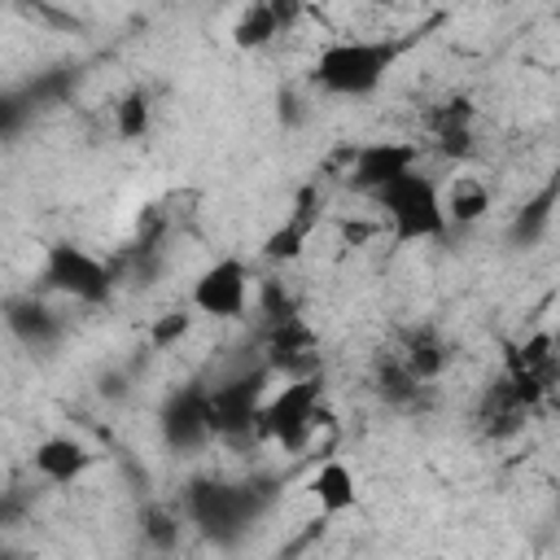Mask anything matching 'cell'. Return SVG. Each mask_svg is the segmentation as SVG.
Segmentation results:
<instances>
[{"label":"cell","mask_w":560,"mask_h":560,"mask_svg":"<svg viewBox=\"0 0 560 560\" xmlns=\"http://www.w3.org/2000/svg\"><path fill=\"white\" fill-rule=\"evenodd\" d=\"M306 494L324 516H341L359 508V477L346 459H324L311 477H306Z\"/></svg>","instance_id":"7c38bea8"},{"label":"cell","mask_w":560,"mask_h":560,"mask_svg":"<svg viewBox=\"0 0 560 560\" xmlns=\"http://www.w3.org/2000/svg\"><path fill=\"white\" fill-rule=\"evenodd\" d=\"M192 306H179V311H166V315H158L153 319V328H149V346L153 350H175L188 332H192Z\"/></svg>","instance_id":"ffe728a7"},{"label":"cell","mask_w":560,"mask_h":560,"mask_svg":"<svg viewBox=\"0 0 560 560\" xmlns=\"http://www.w3.org/2000/svg\"><path fill=\"white\" fill-rule=\"evenodd\" d=\"M114 127L122 140H144L149 127H153V101L144 88H131L118 105H114Z\"/></svg>","instance_id":"d6986e66"},{"label":"cell","mask_w":560,"mask_h":560,"mask_svg":"<svg viewBox=\"0 0 560 560\" xmlns=\"http://www.w3.org/2000/svg\"><path fill=\"white\" fill-rule=\"evenodd\" d=\"M298 18L293 4H276V0H262V4H245V13L232 22V44L254 52V48H267L276 35H284V26Z\"/></svg>","instance_id":"5bb4252c"},{"label":"cell","mask_w":560,"mask_h":560,"mask_svg":"<svg viewBox=\"0 0 560 560\" xmlns=\"http://www.w3.org/2000/svg\"><path fill=\"white\" fill-rule=\"evenodd\" d=\"M0 560H22V556H18L13 547H0Z\"/></svg>","instance_id":"44dd1931"},{"label":"cell","mask_w":560,"mask_h":560,"mask_svg":"<svg viewBox=\"0 0 560 560\" xmlns=\"http://www.w3.org/2000/svg\"><path fill=\"white\" fill-rule=\"evenodd\" d=\"M442 214H446V228H468V223L486 219L490 214V188L477 175H455L442 188Z\"/></svg>","instance_id":"2e32d148"},{"label":"cell","mask_w":560,"mask_h":560,"mask_svg":"<svg viewBox=\"0 0 560 560\" xmlns=\"http://www.w3.org/2000/svg\"><path fill=\"white\" fill-rule=\"evenodd\" d=\"M4 324L26 341V346H48L61 328V319L39 302V298H13L4 306Z\"/></svg>","instance_id":"e0dca14e"},{"label":"cell","mask_w":560,"mask_h":560,"mask_svg":"<svg viewBox=\"0 0 560 560\" xmlns=\"http://www.w3.org/2000/svg\"><path fill=\"white\" fill-rule=\"evenodd\" d=\"M267 381H271V372L267 368H254L249 376H232L223 385H210L206 389L210 433L214 438H245V433H254L258 407L267 398Z\"/></svg>","instance_id":"ba28073f"},{"label":"cell","mask_w":560,"mask_h":560,"mask_svg":"<svg viewBox=\"0 0 560 560\" xmlns=\"http://www.w3.org/2000/svg\"><path fill=\"white\" fill-rule=\"evenodd\" d=\"M376 210L381 219L389 223V236L398 245H420V241H442L451 228H446V214H442V184L424 171H411L402 179H394L389 188H381L376 197Z\"/></svg>","instance_id":"7a4b0ae2"},{"label":"cell","mask_w":560,"mask_h":560,"mask_svg":"<svg viewBox=\"0 0 560 560\" xmlns=\"http://www.w3.org/2000/svg\"><path fill=\"white\" fill-rule=\"evenodd\" d=\"M179 534H184V521L175 508L166 503H149L140 512V538L153 547V551H175L179 547Z\"/></svg>","instance_id":"ac0fdd59"},{"label":"cell","mask_w":560,"mask_h":560,"mask_svg":"<svg viewBox=\"0 0 560 560\" xmlns=\"http://www.w3.org/2000/svg\"><path fill=\"white\" fill-rule=\"evenodd\" d=\"M315 363H319V337L315 328L302 319V315H289V319H276L267 324V350H262V368L276 376H315Z\"/></svg>","instance_id":"9c48e42d"},{"label":"cell","mask_w":560,"mask_h":560,"mask_svg":"<svg viewBox=\"0 0 560 560\" xmlns=\"http://www.w3.org/2000/svg\"><path fill=\"white\" fill-rule=\"evenodd\" d=\"M394 359H398V368H402L416 385H429V381H438V376L446 372L451 350H446V341L438 337V328H416V332L402 341V350H398Z\"/></svg>","instance_id":"9a60e30c"},{"label":"cell","mask_w":560,"mask_h":560,"mask_svg":"<svg viewBox=\"0 0 560 560\" xmlns=\"http://www.w3.org/2000/svg\"><path fill=\"white\" fill-rule=\"evenodd\" d=\"M315 223H319V192H315V188H302L298 201H293V210L267 232L262 258H267V262H293V258H302V249H306Z\"/></svg>","instance_id":"8fae6325"},{"label":"cell","mask_w":560,"mask_h":560,"mask_svg":"<svg viewBox=\"0 0 560 560\" xmlns=\"http://www.w3.org/2000/svg\"><path fill=\"white\" fill-rule=\"evenodd\" d=\"M44 289L57 293V298H70V302H83V306H101L109 302L114 293V271L105 258H96L88 245L79 241H52L44 249Z\"/></svg>","instance_id":"5b68a950"},{"label":"cell","mask_w":560,"mask_h":560,"mask_svg":"<svg viewBox=\"0 0 560 560\" xmlns=\"http://www.w3.org/2000/svg\"><path fill=\"white\" fill-rule=\"evenodd\" d=\"M92 464H96L92 446H88L83 438H74V433H48V438H39L35 451H31V468H35L48 486H74V481H83V472H88Z\"/></svg>","instance_id":"30bf717a"},{"label":"cell","mask_w":560,"mask_h":560,"mask_svg":"<svg viewBox=\"0 0 560 560\" xmlns=\"http://www.w3.org/2000/svg\"><path fill=\"white\" fill-rule=\"evenodd\" d=\"M324 420H328V411H324V381L319 376H298V381H284L276 394L262 398L254 433L262 442L280 446V451H302Z\"/></svg>","instance_id":"3957f363"},{"label":"cell","mask_w":560,"mask_h":560,"mask_svg":"<svg viewBox=\"0 0 560 560\" xmlns=\"http://www.w3.org/2000/svg\"><path fill=\"white\" fill-rule=\"evenodd\" d=\"M254 302V276H249V262L236 258V254H223L214 258L197 280H192V293H188V306L192 315H206V319H245Z\"/></svg>","instance_id":"8992f818"},{"label":"cell","mask_w":560,"mask_h":560,"mask_svg":"<svg viewBox=\"0 0 560 560\" xmlns=\"http://www.w3.org/2000/svg\"><path fill=\"white\" fill-rule=\"evenodd\" d=\"M262 508H267V499L245 481H197L188 490V516L214 542L241 538L258 521Z\"/></svg>","instance_id":"277c9868"},{"label":"cell","mask_w":560,"mask_h":560,"mask_svg":"<svg viewBox=\"0 0 560 560\" xmlns=\"http://www.w3.org/2000/svg\"><path fill=\"white\" fill-rule=\"evenodd\" d=\"M162 429H166V442L179 446V451L206 446L214 438L210 420H206V389H188V394L171 398L166 411H162Z\"/></svg>","instance_id":"4fadbf2b"},{"label":"cell","mask_w":560,"mask_h":560,"mask_svg":"<svg viewBox=\"0 0 560 560\" xmlns=\"http://www.w3.org/2000/svg\"><path fill=\"white\" fill-rule=\"evenodd\" d=\"M420 171V144L411 140H368V144H350L346 158V184L363 197H376L381 188H389L394 179Z\"/></svg>","instance_id":"52a82bcc"},{"label":"cell","mask_w":560,"mask_h":560,"mask_svg":"<svg viewBox=\"0 0 560 560\" xmlns=\"http://www.w3.org/2000/svg\"><path fill=\"white\" fill-rule=\"evenodd\" d=\"M411 48V39L398 35H346V39H328L315 61H311V83L328 96H372L389 70L398 66V57Z\"/></svg>","instance_id":"6da1fadb"}]
</instances>
